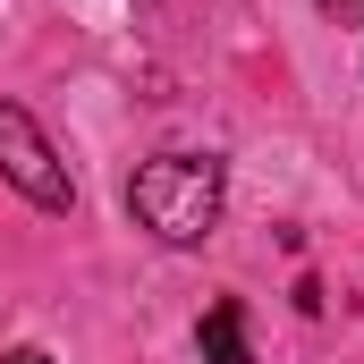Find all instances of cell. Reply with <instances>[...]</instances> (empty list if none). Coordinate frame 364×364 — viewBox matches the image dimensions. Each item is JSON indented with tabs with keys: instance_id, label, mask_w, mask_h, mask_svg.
Instances as JSON below:
<instances>
[{
	"instance_id": "1",
	"label": "cell",
	"mask_w": 364,
	"mask_h": 364,
	"mask_svg": "<svg viewBox=\"0 0 364 364\" xmlns=\"http://www.w3.org/2000/svg\"><path fill=\"white\" fill-rule=\"evenodd\" d=\"M220 203H229V170L212 153H153L127 178V220L161 246H203L220 229Z\"/></svg>"
},
{
	"instance_id": "2",
	"label": "cell",
	"mask_w": 364,
	"mask_h": 364,
	"mask_svg": "<svg viewBox=\"0 0 364 364\" xmlns=\"http://www.w3.org/2000/svg\"><path fill=\"white\" fill-rule=\"evenodd\" d=\"M0 178L17 186L34 212H68V203H77V178H68L60 144L34 127V110H26V102H0Z\"/></svg>"
},
{
	"instance_id": "3",
	"label": "cell",
	"mask_w": 364,
	"mask_h": 364,
	"mask_svg": "<svg viewBox=\"0 0 364 364\" xmlns=\"http://www.w3.org/2000/svg\"><path fill=\"white\" fill-rule=\"evenodd\" d=\"M195 348H203V364H255V348H246V314H237V305H212V314L195 322Z\"/></svg>"
},
{
	"instance_id": "4",
	"label": "cell",
	"mask_w": 364,
	"mask_h": 364,
	"mask_svg": "<svg viewBox=\"0 0 364 364\" xmlns=\"http://www.w3.org/2000/svg\"><path fill=\"white\" fill-rule=\"evenodd\" d=\"M322 17H339V26H364V0H314Z\"/></svg>"
},
{
	"instance_id": "5",
	"label": "cell",
	"mask_w": 364,
	"mask_h": 364,
	"mask_svg": "<svg viewBox=\"0 0 364 364\" xmlns=\"http://www.w3.org/2000/svg\"><path fill=\"white\" fill-rule=\"evenodd\" d=\"M0 364H51V356H43V348H9Z\"/></svg>"
}]
</instances>
